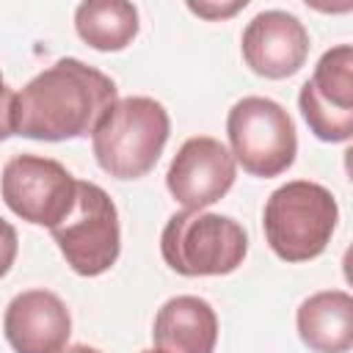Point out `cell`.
I'll return each instance as SVG.
<instances>
[{
  "mask_svg": "<svg viewBox=\"0 0 353 353\" xmlns=\"http://www.w3.org/2000/svg\"><path fill=\"white\" fill-rule=\"evenodd\" d=\"M339 221L336 199L328 188L292 179L276 188L265 201V237L273 254L284 262H309L320 256Z\"/></svg>",
  "mask_w": 353,
  "mask_h": 353,
  "instance_id": "3957f363",
  "label": "cell"
},
{
  "mask_svg": "<svg viewBox=\"0 0 353 353\" xmlns=\"http://www.w3.org/2000/svg\"><path fill=\"white\" fill-rule=\"evenodd\" d=\"M14 102L17 94L6 83H0V141L14 135Z\"/></svg>",
  "mask_w": 353,
  "mask_h": 353,
  "instance_id": "e0dca14e",
  "label": "cell"
},
{
  "mask_svg": "<svg viewBox=\"0 0 353 353\" xmlns=\"http://www.w3.org/2000/svg\"><path fill=\"white\" fill-rule=\"evenodd\" d=\"M226 135L234 163L251 176H279L298 154V135L290 113L268 97H243L232 105Z\"/></svg>",
  "mask_w": 353,
  "mask_h": 353,
  "instance_id": "5b68a950",
  "label": "cell"
},
{
  "mask_svg": "<svg viewBox=\"0 0 353 353\" xmlns=\"http://www.w3.org/2000/svg\"><path fill=\"white\" fill-rule=\"evenodd\" d=\"M0 83H3V74H0Z\"/></svg>",
  "mask_w": 353,
  "mask_h": 353,
  "instance_id": "ffe728a7",
  "label": "cell"
},
{
  "mask_svg": "<svg viewBox=\"0 0 353 353\" xmlns=\"http://www.w3.org/2000/svg\"><path fill=\"white\" fill-rule=\"evenodd\" d=\"M240 50L254 74L268 80H284L306 63L309 33L295 14L270 8L259 11L245 25Z\"/></svg>",
  "mask_w": 353,
  "mask_h": 353,
  "instance_id": "30bf717a",
  "label": "cell"
},
{
  "mask_svg": "<svg viewBox=\"0 0 353 353\" xmlns=\"http://www.w3.org/2000/svg\"><path fill=\"white\" fill-rule=\"evenodd\" d=\"M171 132L168 110L152 97H124L91 132L99 168L116 179H138L154 168Z\"/></svg>",
  "mask_w": 353,
  "mask_h": 353,
  "instance_id": "7a4b0ae2",
  "label": "cell"
},
{
  "mask_svg": "<svg viewBox=\"0 0 353 353\" xmlns=\"http://www.w3.org/2000/svg\"><path fill=\"white\" fill-rule=\"evenodd\" d=\"M160 254L179 276H226L243 265L248 234L229 215L182 210L163 226Z\"/></svg>",
  "mask_w": 353,
  "mask_h": 353,
  "instance_id": "277c9868",
  "label": "cell"
},
{
  "mask_svg": "<svg viewBox=\"0 0 353 353\" xmlns=\"http://www.w3.org/2000/svg\"><path fill=\"white\" fill-rule=\"evenodd\" d=\"M17 251H19V240H17V229L0 218V279L11 270L14 259H17Z\"/></svg>",
  "mask_w": 353,
  "mask_h": 353,
  "instance_id": "9a60e30c",
  "label": "cell"
},
{
  "mask_svg": "<svg viewBox=\"0 0 353 353\" xmlns=\"http://www.w3.org/2000/svg\"><path fill=\"white\" fill-rule=\"evenodd\" d=\"M116 99V83L105 72L77 58H61L17 94L14 135L33 141L85 138Z\"/></svg>",
  "mask_w": 353,
  "mask_h": 353,
  "instance_id": "6da1fadb",
  "label": "cell"
},
{
  "mask_svg": "<svg viewBox=\"0 0 353 353\" xmlns=\"http://www.w3.org/2000/svg\"><path fill=\"white\" fill-rule=\"evenodd\" d=\"M157 353H212L218 342V314L199 295L168 298L152 325Z\"/></svg>",
  "mask_w": 353,
  "mask_h": 353,
  "instance_id": "7c38bea8",
  "label": "cell"
},
{
  "mask_svg": "<svg viewBox=\"0 0 353 353\" xmlns=\"http://www.w3.org/2000/svg\"><path fill=\"white\" fill-rule=\"evenodd\" d=\"M77 36L99 50L119 52L138 36V8L127 0H88L74 11Z\"/></svg>",
  "mask_w": 353,
  "mask_h": 353,
  "instance_id": "5bb4252c",
  "label": "cell"
},
{
  "mask_svg": "<svg viewBox=\"0 0 353 353\" xmlns=\"http://www.w3.org/2000/svg\"><path fill=\"white\" fill-rule=\"evenodd\" d=\"M234 176L237 163L232 152L218 138L193 135L174 154L165 185L185 210H204L229 193Z\"/></svg>",
  "mask_w": 353,
  "mask_h": 353,
  "instance_id": "9c48e42d",
  "label": "cell"
},
{
  "mask_svg": "<svg viewBox=\"0 0 353 353\" xmlns=\"http://www.w3.org/2000/svg\"><path fill=\"white\" fill-rule=\"evenodd\" d=\"M188 8L193 11V14H199V17H204V19H223V17H232V14H237L240 8H245V0H234V3H188Z\"/></svg>",
  "mask_w": 353,
  "mask_h": 353,
  "instance_id": "2e32d148",
  "label": "cell"
},
{
  "mask_svg": "<svg viewBox=\"0 0 353 353\" xmlns=\"http://www.w3.org/2000/svg\"><path fill=\"white\" fill-rule=\"evenodd\" d=\"M63 353H99V350L91 345H69V347H63Z\"/></svg>",
  "mask_w": 353,
  "mask_h": 353,
  "instance_id": "ac0fdd59",
  "label": "cell"
},
{
  "mask_svg": "<svg viewBox=\"0 0 353 353\" xmlns=\"http://www.w3.org/2000/svg\"><path fill=\"white\" fill-rule=\"evenodd\" d=\"M301 342L314 353H347L353 347V298L345 290L309 295L295 314Z\"/></svg>",
  "mask_w": 353,
  "mask_h": 353,
  "instance_id": "4fadbf2b",
  "label": "cell"
},
{
  "mask_svg": "<svg viewBox=\"0 0 353 353\" xmlns=\"http://www.w3.org/2000/svg\"><path fill=\"white\" fill-rule=\"evenodd\" d=\"M3 334L17 353H63L72 334V314L55 292L28 290L6 306Z\"/></svg>",
  "mask_w": 353,
  "mask_h": 353,
  "instance_id": "8fae6325",
  "label": "cell"
},
{
  "mask_svg": "<svg viewBox=\"0 0 353 353\" xmlns=\"http://www.w3.org/2000/svg\"><path fill=\"white\" fill-rule=\"evenodd\" d=\"M143 353H157V350H143Z\"/></svg>",
  "mask_w": 353,
  "mask_h": 353,
  "instance_id": "d6986e66",
  "label": "cell"
},
{
  "mask_svg": "<svg viewBox=\"0 0 353 353\" xmlns=\"http://www.w3.org/2000/svg\"><path fill=\"white\" fill-rule=\"evenodd\" d=\"M6 207L36 226H58L74 207L77 179L58 163L41 154H17L0 176Z\"/></svg>",
  "mask_w": 353,
  "mask_h": 353,
  "instance_id": "52a82bcc",
  "label": "cell"
},
{
  "mask_svg": "<svg viewBox=\"0 0 353 353\" xmlns=\"http://www.w3.org/2000/svg\"><path fill=\"white\" fill-rule=\"evenodd\" d=\"M66 265L80 276H102L121 251L119 210L97 182H77L72 212L50 229Z\"/></svg>",
  "mask_w": 353,
  "mask_h": 353,
  "instance_id": "8992f818",
  "label": "cell"
},
{
  "mask_svg": "<svg viewBox=\"0 0 353 353\" xmlns=\"http://www.w3.org/2000/svg\"><path fill=\"white\" fill-rule=\"evenodd\" d=\"M298 108L314 132L328 143L350 141L353 135V47L336 44L325 50L301 85Z\"/></svg>",
  "mask_w": 353,
  "mask_h": 353,
  "instance_id": "ba28073f",
  "label": "cell"
}]
</instances>
